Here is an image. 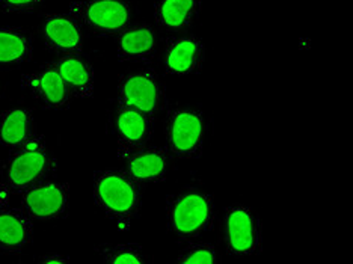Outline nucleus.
<instances>
[{
  "instance_id": "nucleus-4",
  "label": "nucleus",
  "mask_w": 353,
  "mask_h": 264,
  "mask_svg": "<svg viewBox=\"0 0 353 264\" xmlns=\"http://www.w3.org/2000/svg\"><path fill=\"white\" fill-rule=\"evenodd\" d=\"M208 133L204 112L192 105H172L166 110V150L176 159L201 157Z\"/></svg>"
},
{
  "instance_id": "nucleus-11",
  "label": "nucleus",
  "mask_w": 353,
  "mask_h": 264,
  "mask_svg": "<svg viewBox=\"0 0 353 264\" xmlns=\"http://www.w3.org/2000/svg\"><path fill=\"white\" fill-rule=\"evenodd\" d=\"M114 130L118 143V157L125 160L148 145L154 130V118L138 109L118 105Z\"/></svg>"
},
{
  "instance_id": "nucleus-23",
  "label": "nucleus",
  "mask_w": 353,
  "mask_h": 264,
  "mask_svg": "<svg viewBox=\"0 0 353 264\" xmlns=\"http://www.w3.org/2000/svg\"><path fill=\"white\" fill-rule=\"evenodd\" d=\"M35 261L38 264H68L71 260L70 257L63 254H56V252H50V254H43L41 257L35 258Z\"/></svg>"
},
{
  "instance_id": "nucleus-14",
  "label": "nucleus",
  "mask_w": 353,
  "mask_h": 264,
  "mask_svg": "<svg viewBox=\"0 0 353 264\" xmlns=\"http://www.w3.org/2000/svg\"><path fill=\"white\" fill-rule=\"evenodd\" d=\"M34 242V221L20 209L0 205V254H20Z\"/></svg>"
},
{
  "instance_id": "nucleus-2",
  "label": "nucleus",
  "mask_w": 353,
  "mask_h": 264,
  "mask_svg": "<svg viewBox=\"0 0 353 264\" xmlns=\"http://www.w3.org/2000/svg\"><path fill=\"white\" fill-rule=\"evenodd\" d=\"M214 221V199L203 189L184 187L166 198L168 230L181 242L208 233Z\"/></svg>"
},
{
  "instance_id": "nucleus-1",
  "label": "nucleus",
  "mask_w": 353,
  "mask_h": 264,
  "mask_svg": "<svg viewBox=\"0 0 353 264\" xmlns=\"http://www.w3.org/2000/svg\"><path fill=\"white\" fill-rule=\"evenodd\" d=\"M56 159L47 148L43 136L34 138L15 147L0 166V199L6 201L8 196L23 194L37 183L47 180L54 172Z\"/></svg>"
},
{
  "instance_id": "nucleus-16",
  "label": "nucleus",
  "mask_w": 353,
  "mask_h": 264,
  "mask_svg": "<svg viewBox=\"0 0 353 264\" xmlns=\"http://www.w3.org/2000/svg\"><path fill=\"white\" fill-rule=\"evenodd\" d=\"M203 0H154V20L165 34H181L195 25Z\"/></svg>"
},
{
  "instance_id": "nucleus-13",
  "label": "nucleus",
  "mask_w": 353,
  "mask_h": 264,
  "mask_svg": "<svg viewBox=\"0 0 353 264\" xmlns=\"http://www.w3.org/2000/svg\"><path fill=\"white\" fill-rule=\"evenodd\" d=\"M159 53L156 28L145 21L130 23L117 35V54L123 62L151 63Z\"/></svg>"
},
{
  "instance_id": "nucleus-24",
  "label": "nucleus",
  "mask_w": 353,
  "mask_h": 264,
  "mask_svg": "<svg viewBox=\"0 0 353 264\" xmlns=\"http://www.w3.org/2000/svg\"><path fill=\"white\" fill-rule=\"evenodd\" d=\"M0 94H2V82H0Z\"/></svg>"
},
{
  "instance_id": "nucleus-15",
  "label": "nucleus",
  "mask_w": 353,
  "mask_h": 264,
  "mask_svg": "<svg viewBox=\"0 0 353 264\" xmlns=\"http://www.w3.org/2000/svg\"><path fill=\"white\" fill-rule=\"evenodd\" d=\"M172 156L162 147H145L125 159V171L141 185L163 181L172 170Z\"/></svg>"
},
{
  "instance_id": "nucleus-9",
  "label": "nucleus",
  "mask_w": 353,
  "mask_h": 264,
  "mask_svg": "<svg viewBox=\"0 0 353 264\" xmlns=\"http://www.w3.org/2000/svg\"><path fill=\"white\" fill-rule=\"evenodd\" d=\"M21 86L39 105L50 110H67L74 100L54 62L21 76Z\"/></svg>"
},
{
  "instance_id": "nucleus-10",
  "label": "nucleus",
  "mask_w": 353,
  "mask_h": 264,
  "mask_svg": "<svg viewBox=\"0 0 353 264\" xmlns=\"http://www.w3.org/2000/svg\"><path fill=\"white\" fill-rule=\"evenodd\" d=\"M165 70L171 76H192L203 70L205 62V44L199 37L188 32L170 34L165 39Z\"/></svg>"
},
{
  "instance_id": "nucleus-17",
  "label": "nucleus",
  "mask_w": 353,
  "mask_h": 264,
  "mask_svg": "<svg viewBox=\"0 0 353 264\" xmlns=\"http://www.w3.org/2000/svg\"><path fill=\"white\" fill-rule=\"evenodd\" d=\"M63 82L74 99H91L94 95V68L83 53L63 54L54 61Z\"/></svg>"
},
{
  "instance_id": "nucleus-21",
  "label": "nucleus",
  "mask_w": 353,
  "mask_h": 264,
  "mask_svg": "<svg viewBox=\"0 0 353 264\" xmlns=\"http://www.w3.org/2000/svg\"><path fill=\"white\" fill-rule=\"evenodd\" d=\"M219 261V252L210 243L190 245L180 252L176 263L181 264H213Z\"/></svg>"
},
{
  "instance_id": "nucleus-22",
  "label": "nucleus",
  "mask_w": 353,
  "mask_h": 264,
  "mask_svg": "<svg viewBox=\"0 0 353 264\" xmlns=\"http://www.w3.org/2000/svg\"><path fill=\"white\" fill-rule=\"evenodd\" d=\"M44 0H0V11L12 14H30L43 6Z\"/></svg>"
},
{
  "instance_id": "nucleus-5",
  "label": "nucleus",
  "mask_w": 353,
  "mask_h": 264,
  "mask_svg": "<svg viewBox=\"0 0 353 264\" xmlns=\"http://www.w3.org/2000/svg\"><path fill=\"white\" fill-rule=\"evenodd\" d=\"M117 105L138 109L156 118L168 108L166 90L162 79L152 68L127 71L118 79Z\"/></svg>"
},
{
  "instance_id": "nucleus-7",
  "label": "nucleus",
  "mask_w": 353,
  "mask_h": 264,
  "mask_svg": "<svg viewBox=\"0 0 353 264\" xmlns=\"http://www.w3.org/2000/svg\"><path fill=\"white\" fill-rule=\"evenodd\" d=\"M70 14L99 37H114L133 23V10L127 0H76Z\"/></svg>"
},
{
  "instance_id": "nucleus-19",
  "label": "nucleus",
  "mask_w": 353,
  "mask_h": 264,
  "mask_svg": "<svg viewBox=\"0 0 353 264\" xmlns=\"http://www.w3.org/2000/svg\"><path fill=\"white\" fill-rule=\"evenodd\" d=\"M34 37L29 30L0 26V67H19L30 61Z\"/></svg>"
},
{
  "instance_id": "nucleus-12",
  "label": "nucleus",
  "mask_w": 353,
  "mask_h": 264,
  "mask_svg": "<svg viewBox=\"0 0 353 264\" xmlns=\"http://www.w3.org/2000/svg\"><path fill=\"white\" fill-rule=\"evenodd\" d=\"M41 35L47 49L54 54L83 53L85 38L82 26L71 14H46L41 21Z\"/></svg>"
},
{
  "instance_id": "nucleus-8",
  "label": "nucleus",
  "mask_w": 353,
  "mask_h": 264,
  "mask_svg": "<svg viewBox=\"0 0 353 264\" xmlns=\"http://www.w3.org/2000/svg\"><path fill=\"white\" fill-rule=\"evenodd\" d=\"M70 185L65 181L43 180L21 194V210L32 221L62 219L68 212Z\"/></svg>"
},
{
  "instance_id": "nucleus-20",
  "label": "nucleus",
  "mask_w": 353,
  "mask_h": 264,
  "mask_svg": "<svg viewBox=\"0 0 353 264\" xmlns=\"http://www.w3.org/2000/svg\"><path fill=\"white\" fill-rule=\"evenodd\" d=\"M103 260L109 264H143L147 263V255L142 246L136 243L123 245H103L99 247Z\"/></svg>"
},
{
  "instance_id": "nucleus-18",
  "label": "nucleus",
  "mask_w": 353,
  "mask_h": 264,
  "mask_svg": "<svg viewBox=\"0 0 353 264\" xmlns=\"http://www.w3.org/2000/svg\"><path fill=\"white\" fill-rule=\"evenodd\" d=\"M37 134L34 112L29 108H11L0 112V145L15 148Z\"/></svg>"
},
{
  "instance_id": "nucleus-3",
  "label": "nucleus",
  "mask_w": 353,
  "mask_h": 264,
  "mask_svg": "<svg viewBox=\"0 0 353 264\" xmlns=\"http://www.w3.org/2000/svg\"><path fill=\"white\" fill-rule=\"evenodd\" d=\"M94 203L117 221L134 218L141 210L142 185L125 170L109 167L94 174Z\"/></svg>"
},
{
  "instance_id": "nucleus-6",
  "label": "nucleus",
  "mask_w": 353,
  "mask_h": 264,
  "mask_svg": "<svg viewBox=\"0 0 353 264\" xmlns=\"http://www.w3.org/2000/svg\"><path fill=\"white\" fill-rule=\"evenodd\" d=\"M263 223L259 213L245 204L228 205L223 213V243L228 255L248 258L263 251Z\"/></svg>"
}]
</instances>
